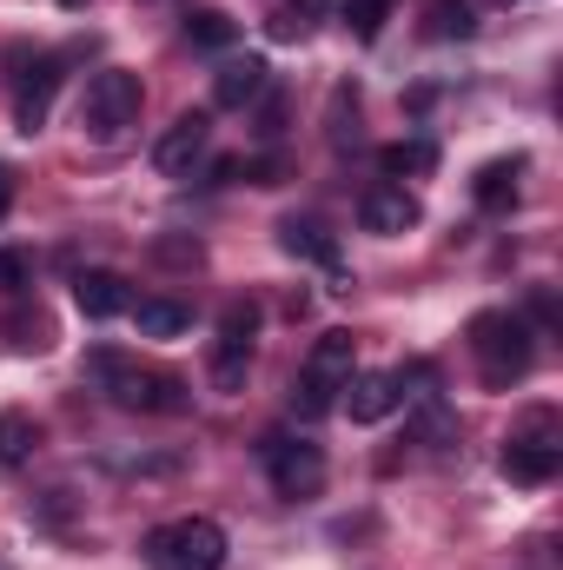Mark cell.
Segmentation results:
<instances>
[{
    "instance_id": "30",
    "label": "cell",
    "mask_w": 563,
    "mask_h": 570,
    "mask_svg": "<svg viewBox=\"0 0 563 570\" xmlns=\"http://www.w3.org/2000/svg\"><path fill=\"white\" fill-rule=\"evenodd\" d=\"M7 206H13V173L0 166V219H7Z\"/></svg>"
},
{
    "instance_id": "13",
    "label": "cell",
    "mask_w": 563,
    "mask_h": 570,
    "mask_svg": "<svg viewBox=\"0 0 563 570\" xmlns=\"http://www.w3.org/2000/svg\"><path fill=\"white\" fill-rule=\"evenodd\" d=\"M279 246L292 253V259H318V266L338 279V292L352 285V279H345V266H338V239H332L318 219H279Z\"/></svg>"
},
{
    "instance_id": "32",
    "label": "cell",
    "mask_w": 563,
    "mask_h": 570,
    "mask_svg": "<svg viewBox=\"0 0 563 570\" xmlns=\"http://www.w3.org/2000/svg\"><path fill=\"white\" fill-rule=\"evenodd\" d=\"M497 7H511V0H497Z\"/></svg>"
},
{
    "instance_id": "6",
    "label": "cell",
    "mask_w": 563,
    "mask_h": 570,
    "mask_svg": "<svg viewBox=\"0 0 563 570\" xmlns=\"http://www.w3.org/2000/svg\"><path fill=\"white\" fill-rule=\"evenodd\" d=\"M418 219H424V206L398 186V179H378V186L358 193V226L378 233V239H398V233H412Z\"/></svg>"
},
{
    "instance_id": "27",
    "label": "cell",
    "mask_w": 563,
    "mask_h": 570,
    "mask_svg": "<svg viewBox=\"0 0 563 570\" xmlns=\"http://www.w3.org/2000/svg\"><path fill=\"white\" fill-rule=\"evenodd\" d=\"M7 332H13V345H20V352H27V345L40 352V345H47V318H40V312H33V318H27V312H20V318H7Z\"/></svg>"
},
{
    "instance_id": "7",
    "label": "cell",
    "mask_w": 563,
    "mask_h": 570,
    "mask_svg": "<svg viewBox=\"0 0 563 570\" xmlns=\"http://www.w3.org/2000/svg\"><path fill=\"white\" fill-rule=\"evenodd\" d=\"M266 458H273V484H279V498H318V491H325V451H318V444L266 438Z\"/></svg>"
},
{
    "instance_id": "21",
    "label": "cell",
    "mask_w": 563,
    "mask_h": 570,
    "mask_svg": "<svg viewBox=\"0 0 563 570\" xmlns=\"http://www.w3.org/2000/svg\"><path fill=\"white\" fill-rule=\"evenodd\" d=\"M424 33H431V40H471L477 20H471L464 0H431V27H424Z\"/></svg>"
},
{
    "instance_id": "19",
    "label": "cell",
    "mask_w": 563,
    "mask_h": 570,
    "mask_svg": "<svg viewBox=\"0 0 563 570\" xmlns=\"http://www.w3.org/2000/svg\"><path fill=\"white\" fill-rule=\"evenodd\" d=\"M253 379V345H213V392H246Z\"/></svg>"
},
{
    "instance_id": "29",
    "label": "cell",
    "mask_w": 563,
    "mask_h": 570,
    "mask_svg": "<svg viewBox=\"0 0 563 570\" xmlns=\"http://www.w3.org/2000/svg\"><path fill=\"white\" fill-rule=\"evenodd\" d=\"M259 134H266V140H279L285 134V94H273V100L259 107Z\"/></svg>"
},
{
    "instance_id": "17",
    "label": "cell",
    "mask_w": 563,
    "mask_h": 570,
    "mask_svg": "<svg viewBox=\"0 0 563 570\" xmlns=\"http://www.w3.org/2000/svg\"><path fill=\"white\" fill-rule=\"evenodd\" d=\"M471 193H477L484 213H511V206H517V159H491Z\"/></svg>"
},
{
    "instance_id": "12",
    "label": "cell",
    "mask_w": 563,
    "mask_h": 570,
    "mask_svg": "<svg viewBox=\"0 0 563 570\" xmlns=\"http://www.w3.org/2000/svg\"><path fill=\"white\" fill-rule=\"evenodd\" d=\"M266 73H273V67L253 60V53H246V60H226V67L213 73V107H219V114H246V107L266 94Z\"/></svg>"
},
{
    "instance_id": "24",
    "label": "cell",
    "mask_w": 563,
    "mask_h": 570,
    "mask_svg": "<svg viewBox=\"0 0 563 570\" xmlns=\"http://www.w3.org/2000/svg\"><path fill=\"white\" fill-rule=\"evenodd\" d=\"M279 13L292 20V27H298V40H305V33H312V27H318L325 13H332V0H285Z\"/></svg>"
},
{
    "instance_id": "15",
    "label": "cell",
    "mask_w": 563,
    "mask_h": 570,
    "mask_svg": "<svg viewBox=\"0 0 563 570\" xmlns=\"http://www.w3.org/2000/svg\"><path fill=\"white\" fill-rule=\"evenodd\" d=\"M127 312H134V325H140V338H179V332L192 325V312H186L179 298H134Z\"/></svg>"
},
{
    "instance_id": "23",
    "label": "cell",
    "mask_w": 563,
    "mask_h": 570,
    "mask_svg": "<svg viewBox=\"0 0 563 570\" xmlns=\"http://www.w3.org/2000/svg\"><path fill=\"white\" fill-rule=\"evenodd\" d=\"M385 20H392V0H345V27H352L358 40H378Z\"/></svg>"
},
{
    "instance_id": "20",
    "label": "cell",
    "mask_w": 563,
    "mask_h": 570,
    "mask_svg": "<svg viewBox=\"0 0 563 570\" xmlns=\"http://www.w3.org/2000/svg\"><path fill=\"white\" fill-rule=\"evenodd\" d=\"M378 166H385V179H405V173H431L437 166V146L431 140H398L378 153Z\"/></svg>"
},
{
    "instance_id": "1",
    "label": "cell",
    "mask_w": 563,
    "mask_h": 570,
    "mask_svg": "<svg viewBox=\"0 0 563 570\" xmlns=\"http://www.w3.org/2000/svg\"><path fill=\"white\" fill-rule=\"evenodd\" d=\"M87 372H93V385H100L113 405H127V412H186L179 379L146 372L140 358H127V352H113V345H93V352H87Z\"/></svg>"
},
{
    "instance_id": "18",
    "label": "cell",
    "mask_w": 563,
    "mask_h": 570,
    "mask_svg": "<svg viewBox=\"0 0 563 570\" xmlns=\"http://www.w3.org/2000/svg\"><path fill=\"white\" fill-rule=\"evenodd\" d=\"M33 451H40V425L27 412H0V464L20 471V464H33Z\"/></svg>"
},
{
    "instance_id": "16",
    "label": "cell",
    "mask_w": 563,
    "mask_h": 570,
    "mask_svg": "<svg viewBox=\"0 0 563 570\" xmlns=\"http://www.w3.org/2000/svg\"><path fill=\"white\" fill-rule=\"evenodd\" d=\"M186 40H192L199 53H226V47L239 40V20H233L226 7H199V13H186Z\"/></svg>"
},
{
    "instance_id": "11",
    "label": "cell",
    "mask_w": 563,
    "mask_h": 570,
    "mask_svg": "<svg viewBox=\"0 0 563 570\" xmlns=\"http://www.w3.org/2000/svg\"><path fill=\"white\" fill-rule=\"evenodd\" d=\"M405 399H398V379L392 372H352L345 379V412H352V425H378V419H392Z\"/></svg>"
},
{
    "instance_id": "9",
    "label": "cell",
    "mask_w": 563,
    "mask_h": 570,
    "mask_svg": "<svg viewBox=\"0 0 563 570\" xmlns=\"http://www.w3.org/2000/svg\"><path fill=\"white\" fill-rule=\"evenodd\" d=\"M53 94H60V60H33L20 73V94H13V127L20 134H40L47 114H53Z\"/></svg>"
},
{
    "instance_id": "4",
    "label": "cell",
    "mask_w": 563,
    "mask_h": 570,
    "mask_svg": "<svg viewBox=\"0 0 563 570\" xmlns=\"http://www.w3.org/2000/svg\"><path fill=\"white\" fill-rule=\"evenodd\" d=\"M140 551L152 570H226V531L213 518H172L146 531Z\"/></svg>"
},
{
    "instance_id": "5",
    "label": "cell",
    "mask_w": 563,
    "mask_h": 570,
    "mask_svg": "<svg viewBox=\"0 0 563 570\" xmlns=\"http://www.w3.org/2000/svg\"><path fill=\"white\" fill-rule=\"evenodd\" d=\"M146 94H140V73H127V67H107V73H93L87 80V100H80V127L93 134V140H120L134 120H140Z\"/></svg>"
},
{
    "instance_id": "3",
    "label": "cell",
    "mask_w": 563,
    "mask_h": 570,
    "mask_svg": "<svg viewBox=\"0 0 563 570\" xmlns=\"http://www.w3.org/2000/svg\"><path fill=\"white\" fill-rule=\"evenodd\" d=\"M352 365H358V338H352V332H325V338L312 345L298 385H292V412H298V419L332 412L338 392H345V379H352Z\"/></svg>"
},
{
    "instance_id": "22",
    "label": "cell",
    "mask_w": 563,
    "mask_h": 570,
    "mask_svg": "<svg viewBox=\"0 0 563 570\" xmlns=\"http://www.w3.org/2000/svg\"><path fill=\"white\" fill-rule=\"evenodd\" d=\"M253 332H259V305H253V298H226V312H219V345H253Z\"/></svg>"
},
{
    "instance_id": "31",
    "label": "cell",
    "mask_w": 563,
    "mask_h": 570,
    "mask_svg": "<svg viewBox=\"0 0 563 570\" xmlns=\"http://www.w3.org/2000/svg\"><path fill=\"white\" fill-rule=\"evenodd\" d=\"M60 7H87V0H60Z\"/></svg>"
},
{
    "instance_id": "25",
    "label": "cell",
    "mask_w": 563,
    "mask_h": 570,
    "mask_svg": "<svg viewBox=\"0 0 563 570\" xmlns=\"http://www.w3.org/2000/svg\"><path fill=\"white\" fill-rule=\"evenodd\" d=\"M33 279V266H27V253H13V246H0V292H27Z\"/></svg>"
},
{
    "instance_id": "28",
    "label": "cell",
    "mask_w": 563,
    "mask_h": 570,
    "mask_svg": "<svg viewBox=\"0 0 563 570\" xmlns=\"http://www.w3.org/2000/svg\"><path fill=\"white\" fill-rule=\"evenodd\" d=\"M239 173H246V179H259V186H285V173H292V166H285L279 153H266V159H253V166H239Z\"/></svg>"
},
{
    "instance_id": "10",
    "label": "cell",
    "mask_w": 563,
    "mask_h": 570,
    "mask_svg": "<svg viewBox=\"0 0 563 570\" xmlns=\"http://www.w3.org/2000/svg\"><path fill=\"white\" fill-rule=\"evenodd\" d=\"M497 464H504L511 484H551V478L563 471V444L557 438H511Z\"/></svg>"
},
{
    "instance_id": "2",
    "label": "cell",
    "mask_w": 563,
    "mask_h": 570,
    "mask_svg": "<svg viewBox=\"0 0 563 570\" xmlns=\"http://www.w3.org/2000/svg\"><path fill=\"white\" fill-rule=\"evenodd\" d=\"M471 352H477V372L491 392L517 385L531 372V325L517 312H477L471 318Z\"/></svg>"
},
{
    "instance_id": "14",
    "label": "cell",
    "mask_w": 563,
    "mask_h": 570,
    "mask_svg": "<svg viewBox=\"0 0 563 570\" xmlns=\"http://www.w3.org/2000/svg\"><path fill=\"white\" fill-rule=\"evenodd\" d=\"M73 305H80L87 318H120V312L134 305V292H127L120 273H80V279H73Z\"/></svg>"
},
{
    "instance_id": "26",
    "label": "cell",
    "mask_w": 563,
    "mask_h": 570,
    "mask_svg": "<svg viewBox=\"0 0 563 570\" xmlns=\"http://www.w3.org/2000/svg\"><path fill=\"white\" fill-rule=\"evenodd\" d=\"M152 253H159L166 266H199V259H206V246H199V239H159Z\"/></svg>"
},
{
    "instance_id": "8",
    "label": "cell",
    "mask_w": 563,
    "mask_h": 570,
    "mask_svg": "<svg viewBox=\"0 0 563 570\" xmlns=\"http://www.w3.org/2000/svg\"><path fill=\"white\" fill-rule=\"evenodd\" d=\"M206 146H213V114H179V120L159 134V146H152V166H159L166 179H186V173L206 159Z\"/></svg>"
}]
</instances>
